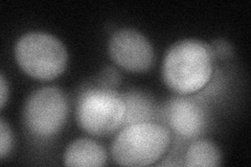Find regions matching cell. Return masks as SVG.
I'll list each match as a JSON object with an SVG mask.
<instances>
[{
  "label": "cell",
  "mask_w": 251,
  "mask_h": 167,
  "mask_svg": "<svg viewBox=\"0 0 251 167\" xmlns=\"http://www.w3.org/2000/svg\"><path fill=\"white\" fill-rule=\"evenodd\" d=\"M108 50L117 66L131 72H145L153 66V46L137 30L125 28L116 31L110 38Z\"/></svg>",
  "instance_id": "8992f818"
},
{
  "label": "cell",
  "mask_w": 251,
  "mask_h": 167,
  "mask_svg": "<svg viewBox=\"0 0 251 167\" xmlns=\"http://www.w3.org/2000/svg\"><path fill=\"white\" fill-rule=\"evenodd\" d=\"M121 79L120 72L113 67L105 68L99 76V82L100 83V85L101 88L112 90L121 84Z\"/></svg>",
  "instance_id": "7c38bea8"
},
{
  "label": "cell",
  "mask_w": 251,
  "mask_h": 167,
  "mask_svg": "<svg viewBox=\"0 0 251 167\" xmlns=\"http://www.w3.org/2000/svg\"><path fill=\"white\" fill-rule=\"evenodd\" d=\"M170 142L171 134L166 126L151 121L133 123L115 138L111 154L119 165L148 166L159 160Z\"/></svg>",
  "instance_id": "7a4b0ae2"
},
{
  "label": "cell",
  "mask_w": 251,
  "mask_h": 167,
  "mask_svg": "<svg viewBox=\"0 0 251 167\" xmlns=\"http://www.w3.org/2000/svg\"><path fill=\"white\" fill-rule=\"evenodd\" d=\"M63 161L66 166H104L107 161V154L104 147L96 141L78 139L66 148Z\"/></svg>",
  "instance_id": "ba28073f"
},
{
  "label": "cell",
  "mask_w": 251,
  "mask_h": 167,
  "mask_svg": "<svg viewBox=\"0 0 251 167\" xmlns=\"http://www.w3.org/2000/svg\"><path fill=\"white\" fill-rule=\"evenodd\" d=\"M214 58L211 47L199 40L187 39L175 43L163 60L164 84L181 95L201 90L213 75Z\"/></svg>",
  "instance_id": "6da1fadb"
},
{
  "label": "cell",
  "mask_w": 251,
  "mask_h": 167,
  "mask_svg": "<svg viewBox=\"0 0 251 167\" xmlns=\"http://www.w3.org/2000/svg\"><path fill=\"white\" fill-rule=\"evenodd\" d=\"M15 58L23 72L30 77L51 81L64 72L68 53L56 37L33 31L23 35L16 43Z\"/></svg>",
  "instance_id": "3957f363"
},
{
  "label": "cell",
  "mask_w": 251,
  "mask_h": 167,
  "mask_svg": "<svg viewBox=\"0 0 251 167\" xmlns=\"http://www.w3.org/2000/svg\"><path fill=\"white\" fill-rule=\"evenodd\" d=\"M126 105L123 95L112 89L94 88L85 91L76 108L80 128L93 136H106L125 122Z\"/></svg>",
  "instance_id": "277c9868"
},
{
  "label": "cell",
  "mask_w": 251,
  "mask_h": 167,
  "mask_svg": "<svg viewBox=\"0 0 251 167\" xmlns=\"http://www.w3.org/2000/svg\"><path fill=\"white\" fill-rule=\"evenodd\" d=\"M9 98V85H7L3 74L0 75V107L3 108Z\"/></svg>",
  "instance_id": "4fadbf2b"
},
{
  "label": "cell",
  "mask_w": 251,
  "mask_h": 167,
  "mask_svg": "<svg viewBox=\"0 0 251 167\" xmlns=\"http://www.w3.org/2000/svg\"><path fill=\"white\" fill-rule=\"evenodd\" d=\"M126 105L124 124L150 121L153 114L152 103L146 95L139 92H128L123 95Z\"/></svg>",
  "instance_id": "30bf717a"
},
{
  "label": "cell",
  "mask_w": 251,
  "mask_h": 167,
  "mask_svg": "<svg viewBox=\"0 0 251 167\" xmlns=\"http://www.w3.org/2000/svg\"><path fill=\"white\" fill-rule=\"evenodd\" d=\"M168 123L178 136L198 137L206 125V116L199 102L187 97L173 99L167 111Z\"/></svg>",
  "instance_id": "52a82bcc"
},
{
  "label": "cell",
  "mask_w": 251,
  "mask_h": 167,
  "mask_svg": "<svg viewBox=\"0 0 251 167\" xmlns=\"http://www.w3.org/2000/svg\"><path fill=\"white\" fill-rule=\"evenodd\" d=\"M210 47L213 49L214 55H227L230 52V47L228 43L224 41H216Z\"/></svg>",
  "instance_id": "5bb4252c"
},
{
  "label": "cell",
  "mask_w": 251,
  "mask_h": 167,
  "mask_svg": "<svg viewBox=\"0 0 251 167\" xmlns=\"http://www.w3.org/2000/svg\"><path fill=\"white\" fill-rule=\"evenodd\" d=\"M68 114L66 96L56 87H45L26 100L23 118L27 131L39 139H50L64 125Z\"/></svg>",
  "instance_id": "5b68a950"
},
{
  "label": "cell",
  "mask_w": 251,
  "mask_h": 167,
  "mask_svg": "<svg viewBox=\"0 0 251 167\" xmlns=\"http://www.w3.org/2000/svg\"><path fill=\"white\" fill-rule=\"evenodd\" d=\"M222 162L219 147L209 140H198L188 147L185 165L190 167H215Z\"/></svg>",
  "instance_id": "9c48e42d"
},
{
  "label": "cell",
  "mask_w": 251,
  "mask_h": 167,
  "mask_svg": "<svg viewBox=\"0 0 251 167\" xmlns=\"http://www.w3.org/2000/svg\"><path fill=\"white\" fill-rule=\"evenodd\" d=\"M13 145V135L10 125L3 118L0 120V157L2 159L11 152Z\"/></svg>",
  "instance_id": "8fae6325"
}]
</instances>
